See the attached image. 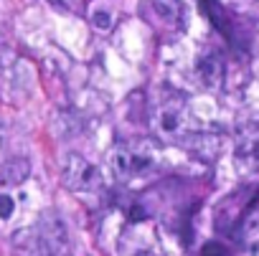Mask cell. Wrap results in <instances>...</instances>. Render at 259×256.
<instances>
[{"label":"cell","instance_id":"cell-2","mask_svg":"<svg viewBox=\"0 0 259 256\" xmlns=\"http://www.w3.org/2000/svg\"><path fill=\"white\" fill-rule=\"evenodd\" d=\"M61 180L71 193H97L104 185L102 170L79 152H69L61 168Z\"/></svg>","mask_w":259,"mask_h":256},{"label":"cell","instance_id":"cell-6","mask_svg":"<svg viewBox=\"0 0 259 256\" xmlns=\"http://www.w3.org/2000/svg\"><path fill=\"white\" fill-rule=\"evenodd\" d=\"M236 238L246 246H256L259 243V208H251L241 216V221L236 223Z\"/></svg>","mask_w":259,"mask_h":256},{"label":"cell","instance_id":"cell-9","mask_svg":"<svg viewBox=\"0 0 259 256\" xmlns=\"http://www.w3.org/2000/svg\"><path fill=\"white\" fill-rule=\"evenodd\" d=\"M16 211V200L8 193H0V221H8Z\"/></svg>","mask_w":259,"mask_h":256},{"label":"cell","instance_id":"cell-4","mask_svg":"<svg viewBox=\"0 0 259 256\" xmlns=\"http://www.w3.org/2000/svg\"><path fill=\"white\" fill-rule=\"evenodd\" d=\"M234 160L236 168L244 173L259 170V122H249L239 130L234 142Z\"/></svg>","mask_w":259,"mask_h":256},{"label":"cell","instance_id":"cell-8","mask_svg":"<svg viewBox=\"0 0 259 256\" xmlns=\"http://www.w3.org/2000/svg\"><path fill=\"white\" fill-rule=\"evenodd\" d=\"M112 23H114V16H112L107 8H94V11H92V26H94L97 31H109Z\"/></svg>","mask_w":259,"mask_h":256},{"label":"cell","instance_id":"cell-10","mask_svg":"<svg viewBox=\"0 0 259 256\" xmlns=\"http://www.w3.org/2000/svg\"><path fill=\"white\" fill-rule=\"evenodd\" d=\"M138 256H155V253H150V251H143V253H138Z\"/></svg>","mask_w":259,"mask_h":256},{"label":"cell","instance_id":"cell-7","mask_svg":"<svg viewBox=\"0 0 259 256\" xmlns=\"http://www.w3.org/2000/svg\"><path fill=\"white\" fill-rule=\"evenodd\" d=\"M155 16L168 26H183V3L181 0H153Z\"/></svg>","mask_w":259,"mask_h":256},{"label":"cell","instance_id":"cell-3","mask_svg":"<svg viewBox=\"0 0 259 256\" xmlns=\"http://www.w3.org/2000/svg\"><path fill=\"white\" fill-rule=\"evenodd\" d=\"M109 165L117 180H133L138 175H145L153 165V155L145 147H130V145H117L109 152Z\"/></svg>","mask_w":259,"mask_h":256},{"label":"cell","instance_id":"cell-5","mask_svg":"<svg viewBox=\"0 0 259 256\" xmlns=\"http://www.w3.org/2000/svg\"><path fill=\"white\" fill-rule=\"evenodd\" d=\"M196 76H198V81H201L208 91L219 89L221 81H224V61H221V56L213 54V51L201 54V56L196 59Z\"/></svg>","mask_w":259,"mask_h":256},{"label":"cell","instance_id":"cell-11","mask_svg":"<svg viewBox=\"0 0 259 256\" xmlns=\"http://www.w3.org/2000/svg\"><path fill=\"white\" fill-rule=\"evenodd\" d=\"M54 256H69V253H54Z\"/></svg>","mask_w":259,"mask_h":256},{"label":"cell","instance_id":"cell-1","mask_svg":"<svg viewBox=\"0 0 259 256\" xmlns=\"http://www.w3.org/2000/svg\"><path fill=\"white\" fill-rule=\"evenodd\" d=\"M188 122L191 117L186 96L173 89H163L150 112V127L155 137L163 142H181L188 132Z\"/></svg>","mask_w":259,"mask_h":256}]
</instances>
